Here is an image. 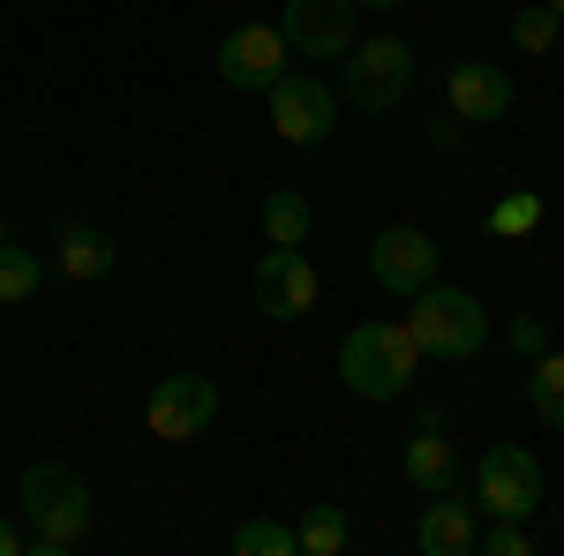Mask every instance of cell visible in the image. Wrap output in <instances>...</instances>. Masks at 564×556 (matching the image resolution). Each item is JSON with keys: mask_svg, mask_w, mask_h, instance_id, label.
<instances>
[{"mask_svg": "<svg viewBox=\"0 0 564 556\" xmlns=\"http://www.w3.org/2000/svg\"><path fill=\"white\" fill-rule=\"evenodd\" d=\"M294 542H302V556H339V549H347V512H339V504H316V512H302Z\"/></svg>", "mask_w": 564, "mask_h": 556, "instance_id": "e0dca14e", "label": "cell"}, {"mask_svg": "<svg viewBox=\"0 0 564 556\" xmlns=\"http://www.w3.org/2000/svg\"><path fill=\"white\" fill-rule=\"evenodd\" d=\"M234 549L241 556H302V542H294V526H279V519H241V526H234Z\"/></svg>", "mask_w": 564, "mask_h": 556, "instance_id": "ffe728a7", "label": "cell"}, {"mask_svg": "<svg viewBox=\"0 0 564 556\" xmlns=\"http://www.w3.org/2000/svg\"><path fill=\"white\" fill-rule=\"evenodd\" d=\"M475 504H481V519H534L542 512V459L527 444H489Z\"/></svg>", "mask_w": 564, "mask_h": 556, "instance_id": "277c9868", "label": "cell"}, {"mask_svg": "<svg viewBox=\"0 0 564 556\" xmlns=\"http://www.w3.org/2000/svg\"><path fill=\"white\" fill-rule=\"evenodd\" d=\"M557 39H564V23L550 8H520L512 15V45H527V53H557Z\"/></svg>", "mask_w": 564, "mask_h": 556, "instance_id": "44dd1931", "label": "cell"}, {"mask_svg": "<svg viewBox=\"0 0 564 556\" xmlns=\"http://www.w3.org/2000/svg\"><path fill=\"white\" fill-rule=\"evenodd\" d=\"M113 263H121V241H113V233H106V226H90V218H61V271H68V279H106V271H113Z\"/></svg>", "mask_w": 564, "mask_h": 556, "instance_id": "5bb4252c", "label": "cell"}, {"mask_svg": "<svg viewBox=\"0 0 564 556\" xmlns=\"http://www.w3.org/2000/svg\"><path fill=\"white\" fill-rule=\"evenodd\" d=\"M527 399L550 428H564V353H534V377H527Z\"/></svg>", "mask_w": 564, "mask_h": 556, "instance_id": "ac0fdd59", "label": "cell"}, {"mask_svg": "<svg viewBox=\"0 0 564 556\" xmlns=\"http://www.w3.org/2000/svg\"><path fill=\"white\" fill-rule=\"evenodd\" d=\"M263 98H271V129H279V143L316 151V143H332V129H339V98H332V84H308V76H294V68L263 90Z\"/></svg>", "mask_w": 564, "mask_h": 556, "instance_id": "8992f818", "label": "cell"}, {"mask_svg": "<svg viewBox=\"0 0 564 556\" xmlns=\"http://www.w3.org/2000/svg\"><path fill=\"white\" fill-rule=\"evenodd\" d=\"M475 549H489V556H527V549H534V534H527V519H489Z\"/></svg>", "mask_w": 564, "mask_h": 556, "instance_id": "603a6c76", "label": "cell"}, {"mask_svg": "<svg viewBox=\"0 0 564 556\" xmlns=\"http://www.w3.org/2000/svg\"><path fill=\"white\" fill-rule=\"evenodd\" d=\"M257 308L271 316V324H294V316H308L316 308V294H324V279H316V263L302 257V249H271V257L257 263Z\"/></svg>", "mask_w": 564, "mask_h": 556, "instance_id": "30bf717a", "label": "cell"}, {"mask_svg": "<svg viewBox=\"0 0 564 556\" xmlns=\"http://www.w3.org/2000/svg\"><path fill=\"white\" fill-rule=\"evenodd\" d=\"M422 369V346L406 324H354L347 346H339V384L361 391V399H399Z\"/></svg>", "mask_w": 564, "mask_h": 556, "instance_id": "7a4b0ae2", "label": "cell"}, {"mask_svg": "<svg viewBox=\"0 0 564 556\" xmlns=\"http://www.w3.org/2000/svg\"><path fill=\"white\" fill-rule=\"evenodd\" d=\"M263 233H271V249H302L308 241V204L294 196V188L263 196Z\"/></svg>", "mask_w": 564, "mask_h": 556, "instance_id": "2e32d148", "label": "cell"}, {"mask_svg": "<svg viewBox=\"0 0 564 556\" xmlns=\"http://www.w3.org/2000/svg\"><path fill=\"white\" fill-rule=\"evenodd\" d=\"M512 346H520L527 361H534V353H550V331H542V316H512Z\"/></svg>", "mask_w": 564, "mask_h": 556, "instance_id": "cb8c5ba5", "label": "cell"}, {"mask_svg": "<svg viewBox=\"0 0 564 556\" xmlns=\"http://www.w3.org/2000/svg\"><path fill=\"white\" fill-rule=\"evenodd\" d=\"M339 61H347V98L361 113H391L406 98V84H414V45L406 39H361Z\"/></svg>", "mask_w": 564, "mask_h": 556, "instance_id": "5b68a950", "label": "cell"}, {"mask_svg": "<svg viewBox=\"0 0 564 556\" xmlns=\"http://www.w3.org/2000/svg\"><path fill=\"white\" fill-rule=\"evenodd\" d=\"M534 218H542V196H527V188H512V196H505V204L489 211V233H505V241H520V233L534 226Z\"/></svg>", "mask_w": 564, "mask_h": 556, "instance_id": "7402d4cb", "label": "cell"}, {"mask_svg": "<svg viewBox=\"0 0 564 556\" xmlns=\"http://www.w3.org/2000/svg\"><path fill=\"white\" fill-rule=\"evenodd\" d=\"M15 549H23V534H15V526L0 519V556H15Z\"/></svg>", "mask_w": 564, "mask_h": 556, "instance_id": "484cf974", "label": "cell"}, {"mask_svg": "<svg viewBox=\"0 0 564 556\" xmlns=\"http://www.w3.org/2000/svg\"><path fill=\"white\" fill-rule=\"evenodd\" d=\"M557 61H564V39H557Z\"/></svg>", "mask_w": 564, "mask_h": 556, "instance_id": "f1b7e54d", "label": "cell"}, {"mask_svg": "<svg viewBox=\"0 0 564 556\" xmlns=\"http://www.w3.org/2000/svg\"><path fill=\"white\" fill-rule=\"evenodd\" d=\"M45 286V263L23 241H0V301H31Z\"/></svg>", "mask_w": 564, "mask_h": 556, "instance_id": "d6986e66", "label": "cell"}, {"mask_svg": "<svg viewBox=\"0 0 564 556\" xmlns=\"http://www.w3.org/2000/svg\"><path fill=\"white\" fill-rule=\"evenodd\" d=\"M444 98H452L459 121H505V113H512V76L489 68V61H459V68L444 76Z\"/></svg>", "mask_w": 564, "mask_h": 556, "instance_id": "7c38bea8", "label": "cell"}, {"mask_svg": "<svg viewBox=\"0 0 564 556\" xmlns=\"http://www.w3.org/2000/svg\"><path fill=\"white\" fill-rule=\"evenodd\" d=\"M279 31L302 61H339L354 45V0H286Z\"/></svg>", "mask_w": 564, "mask_h": 556, "instance_id": "8fae6325", "label": "cell"}, {"mask_svg": "<svg viewBox=\"0 0 564 556\" xmlns=\"http://www.w3.org/2000/svg\"><path fill=\"white\" fill-rule=\"evenodd\" d=\"M430 143H436V151H444V159L459 151V113H452V106H444V113H436V121H430Z\"/></svg>", "mask_w": 564, "mask_h": 556, "instance_id": "d4e9b609", "label": "cell"}, {"mask_svg": "<svg viewBox=\"0 0 564 556\" xmlns=\"http://www.w3.org/2000/svg\"><path fill=\"white\" fill-rule=\"evenodd\" d=\"M143 422H151L159 444H188V436H204L218 422V384L212 377H166L143 399Z\"/></svg>", "mask_w": 564, "mask_h": 556, "instance_id": "52a82bcc", "label": "cell"}, {"mask_svg": "<svg viewBox=\"0 0 564 556\" xmlns=\"http://www.w3.org/2000/svg\"><path fill=\"white\" fill-rule=\"evenodd\" d=\"M15 504L31 512L23 549H39V556H61V549H76V542L90 534V489H84V473H76V467H53V459H39V467L23 473Z\"/></svg>", "mask_w": 564, "mask_h": 556, "instance_id": "6da1fadb", "label": "cell"}, {"mask_svg": "<svg viewBox=\"0 0 564 556\" xmlns=\"http://www.w3.org/2000/svg\"><path fill=\"white\" fill-rule=\"evenodd\" d=\"M542 8H550V15H557V23H564V0H542Z\"/></svg>", "mask_w": 564, "mask_h": 556, "instance_id": "83f0119b", "label": "cell"}, {"mask_svg": "<svg viewBox=\"0 0 564 556\" xmlns=\"http://www.w3.org/2000/svg\"><path fill=\"white\" fill-rule=\"evenodd\" d=\"M414 542H422V556H467V549L481 542V512L459 497V489H436Z\"/></svg>", "mask_w": 564, "mask_h": 556, "instance_id": "4fadbf2b", "label": "cell"}, {"mask_svg": "<svg viewBox=\"0 0 564 556\" xmlns=\"http://www.w3.org/2000/svg\"><path fill=\"white\" fill-rule=\"evenodd\" d=\"M286 61H294V45H286L279 23H241L234 39L218 45V76L234 90H271L286 76Z\"/></svg>", "mask_w": 564, "mask_h": 556, "instance_id": "ba28073f", "label": "cell"}, {"mask_svg": "<svg viewBox=\"0 0 564 556\" xmlns=\"http://www.w3.org/2000/svg\"><path fill=\"white\" fill-rule=\"evenodd\" d=\"M369 279L384 286V294H422L436 279V241L422 233V226H384L377 241H369Z\"/></svg>", "mask_w": 564, "mask_h": 556, "instance_id": "9c48e42d", "label": "cell"}, {"mask_svg": "<svg viewBox=\"0 0 564 556\" xmlns=\"http://www.w3.org/2000/svg\"><path fill=\"white\" fill-rule=\"evenodd\" d=\"M452 473H459V459L444 444V422H414V436H406V481L422 497H436V489H452Z\"/></svg>", "mask_w": 564, "mask_h": 556, "instance_id": "9a60e30c", "label": "cell"}, {"mask_svg": "<svg viewBox=\"0 0 564 556\" xmlns=\"http://www.w3.org/2000/svg\"><path fill=\"white\" fill-rule=\"evenodd\" d=\"M354 8H377V15H391V8H406V0H354Z\"/></svg>", "mask_w": 564, "mask_h": 556, "instance_id": "4316f807", "label": "cell"}, {"mask_svg": "<svg viewBox=\"0 0 564 556\" xmlns=\"http://www.w3.org/2000/svg\"><path fill=\"white\" fill-rule=\"evenodd\" d=\"M406 331H414V346L430 353V361H467V353H481V339H489V316H481L475 294H459V286H422L414 294V316H406Z\"/></svg>", "mask_w": 564, "mask_h": 556, "instance_id": "3957f363", "label": "cell"}]
</instances>
